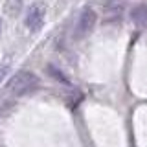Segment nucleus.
I'll return each mask as SVG.
<instances>
[{
    "mask_svg": "<svg viewBox=\"0 0 147 147\" xmlns=\"http://www.w3.org/2000/svg\"><path fill=\"white\" fill-rule=\"evenodd\" d=\"M96 24V13L92 7H83L79 17H77L76 22V37L77 39H83L86 33H90L92 28Z\"/></svg>",
    "mask_w": 147,
    "mask_h": 147,
    "instance_id": "f03ea898",
    "label": "nucleus"
},
{
    "mask_svg": "<svg viewBox=\"0 0 147 147\" xmlns=\"http://www.w3.org/2000/svg\"><path fill=\"white\" fill-rule=\"evenodd\" d=\"M44 17H46V7L42 4H33L26 13V26L33 31H39L44 24Z\"/></svg>",
    "mask_w": 147,
    "mask_h": 147,
    "instance_id": "7ed1b4c3",
    "label": "nucleus"
},
{
    "mask_svg": "<svg viewBox=\"0 0 147 147\" xmlns=\"http://www.w3.org/2000/svg\"><path fill=\"white\" fill-rule=\"evenodd\" d=\"M48 72L52 74V76H53V77H55V79H57L59 83H63V85H66V86H70V85H72V83L68 81V77L64 76V74H63L61 70H57V68H55L53 64H48Z\"/></svg>",
    "mask_w": 147,
    "mask_h": 147,
    "instance_id": "20e7f679",
    "label": "nucleus"
},
{
    "mask_svg": "<svg viewBox=\"0 0 147 147\" xmlns=\"http://www.w3.org/2000/svg\"><path fill=\"white\" fill-rule=\"evenodd\" d=\"M40 85L39 77L31 72H18L9 79L7 83V92L15 98H22V96L30 94V92L37 90V86Z\"/></svg>",
    "mask_w": 147,
    "mask_h": 147,
    "instance_id": "f257e3e1",
    "label": "nucleus"
},
{
    "mask_svg": "<svg viewBox=\"0 0 147 147\" xmlns=\"http://www.w3.org/2000/svg\"><path fill=\"white\" fill-rule=\"evenodd\" d=\"M7 72H9V68H7V66H2V68H0V83H2V81H4V77L7 76Z\"/></svg>",
    "mask_w": 147,
    "mask_h": 147,
    "instance_id": "39448f33",
    "label": "nucleus"
}]
</instances>
